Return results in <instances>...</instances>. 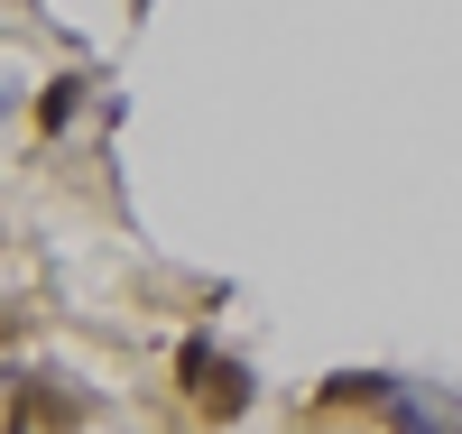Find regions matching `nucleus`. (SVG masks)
<instances>
[{"instance_id":"obj_1","label":"nucleus","mask_w":462,"mask_h":434,"mask_svg":"<svg viewBox=\"0 0 462 434\" xmlns=\"http://www.w3.org/2000/svg\"><path fill=\"white\" fill-rule=\"evenodd\" d=\"M176 379H185V398L204 407V425H241V416H250V398H259L250 370L231 361V351H213V333H195V342L176 351Z\"/></svg>"},{"instance_id":"obj_2","label":"nucleus","mask_w":462,"mask_h":434,"mask_svg":"<svg viewBox=\"0 0 462 434\" xmlns=\"http://www.w3.org/2000/svg\"><path fill=\"white\" fill-rule=\"evenodd\" d=\"M84 84H93V74H56V84L37 93V130H47V139L74 121V111H84Z\"/></svg>"},{"instance_id":"obj_3","label":"nucleus","mask_w":462,"mask_h":434,"mask_svg":"<svg viewBox=\"0 0 462 434\" xmlns=\"http://www.w3.org/2000/svg\"><path fill=\"white\" fill-rule=\"evenodd\" d=\"M379 416H389V434H453V425H444V416H435L426 398H416V388H398V398L379 407Z\"/></svg>"},{"instance_id":"obj_4","label":"nucleus","mask_w":462,"mask_h":434,"mask_svg":"<svg viewBox=\"0 0 462 434\" xmlns=\"http://www.w3.org/2000/svg\"><path fill=\"white\" fill-rule=\"evenodd\" d=\"M148 10H158V0H130V19H148Z\"/></svg>"}]
</instances>
